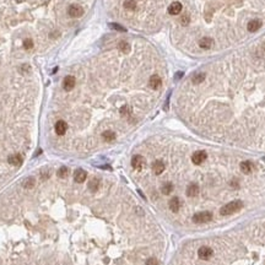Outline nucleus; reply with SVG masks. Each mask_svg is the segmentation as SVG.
Instances as JSON below:
<instances>
[{
	"label": "nucleus",
	"mask_w": 265,
	"mask_h": 265,
	"mask_svg": "<svg viewBox=\"0 0 265 265\" xmlns=\"http://www.w3.org/2000/svg\"><path fill=\"white\" fill-rule=\"evenodd\" d=\"M162 193L164 194V195H168V194H171V192L173 190V185H172V183H164L163 185H162Z\"/></svg>",
	"instance_id": "4be33fe9"
},
{
	"label": "nucleus",
	"mask_w": 265,
	"mask_h": 265,
	"mask_svg": "<svg viewBox=\"0 0 265 265\" xmlns=\"http://www.w3.org/2000/svg\"><path fill=\"white\" fill-rule=\"evenodd\" d=\"M109 27H110L112 30H116V31H119V32H126V28L123 27V26L119 25V24H109Z\"/></svg>",
	"instance_id": "bb28decb"
},
{
	"label": "nucleus",
	"mask_w": 265,
	"mask_h": 265,
	"mask_svg": "<svg viewBox=\"0 0 265 265\" xmlns=\"http://www.w3.org/2000/svg\"><path fill=\"white\" fill-rule=\"evenodd\" d=\"M86 177H87V173L84 171L82 168H79V169H76V171L74 172V179H75V182H78V183L85 182Z\"/></svg>",
	"instance_id": "1a4fd4ad"
},
{
	"label": "nucleus",
	"mask_w": 265,
	"mask_h": 265,
	"mask_svg": "<svg viewBox=\"0 0 265 265\" xmlns=\"http://www.w3.org/2000/svg\"><path fill=\"white\" fill-rule=\"evenodd\" d=\"M34 184H36V179H34L33 177H28V178L24 182V187H25V188H28V189H30V188H33Z\"/></svg>",
	"instance_id": "393cba45"
},
{
	"label": "nucleus",
	"mask_w": 265,
	"mask_h": 265,
	"mask_svg": "<svg viewBox=\"0 0 265 265\" xmlns=\"http://www.w3.org/2000/svg\"><path fill=\"white\" fill-rule=\"evenodd\" d=\"M212 254H214V252H212V249H211L210 247H201V248H199V251H198V255H199V258L203 259V260L210 259V258L212 257Z\"/></svg>",
	"instance_id": "7ed1b4c3"
},
{
	"label": "nucleus",
	"mask_w": 265,
	"mask_h": 265,
	"mask_svg": "<svg viewBox=\"0 0 265 265\" xmlns=\"http://www.w3.org/2000/svg\"><path fill=\"white\" fill-rule=\"evenodd\" d=\"M24 47H25L26 49H32V48H33V41H32L31 38L25 40V42H24Z\"/></svg>",
	"instance_id": "cd10ccee"
},
{
	"label": "nucleus",
	"mask_w": 265,
	"mask_h": 265,
	"mask_svg": "<svg viewBox=\"0 0 265 265\" xmlns=\"http://www.w3.org/2000/svg\"><path fill=\"white\" fill-rule=\"evenodd\" d=\"M152 171L155 174H161L163 171H164V163L162 161H155L154 164H152Z\"/></svg>",
	"instance_id": "4468645a"
},
{
	"label": "nucleus",
	"mask_w": 265,
	"mask_h": 265,
	"mask_svg": "<svg viewBox=\"0 0 265 265\" xmlns=\"http://www.w3.org/2000/svg\"><path fill=\"white\" fill-rule=\"evenodd\" d=\"M212 220V214L210 211H201L193 216V221L195 223H206Z\"/></svg>",
	"instance_id": "f03ea898"
},
{
	"label": "nucleus",
	"mask_w": 265,
	"mask_h": 265,
	"mask_svg": "<svg viewBox=\"0 0 265 265\" xmlns=\"http://www.w3.org/2000/svg\"><path fill=\"white\" fill-rule=\"evenodd\" d=\"M68 129V124L64 120H58L55 123V132L58 135H64Z\"/></svg>",
	"instance_id": "9d476101"
},
{
	"label": "nucleus",
	"mask_w": 265,
	"mask_h": 265,
	"mask_svg": "<svg viewBox=\"0 0 265 265\" xmlns=\"http://www.w3.org/2000/svg\"><path fill=\"white\" fill-rule=\"evenodd\" d=\"M128 112H129V108H128L126 106H124V107H123V108L120 109V113H122V114H123V116H124V114H126V113H128Z\"/></svg>",
	"instance_id": "7c9ffc66"
},
{
	"label": "nucleus",
	"mask_w": 265,
	"mask_h": 265,
	"mask_svg": "<svg viewBox=\"0 0 265 265\" xmlns=\"http://www.w3.org/2000/svg\"><path fill=\"white\" fill-rule=\"evenodd\" d=\"M242 207H243V203L241 200H235V201H231L228 204H226L225 206H222L220 210V214L222 216H230V215H233L237 211H239Z\"/></svg>",
	"instance_id": "f257e3e1"
},
{
	"label": "nucleus",
	"mask_w": 265,
	"mask_h": 265,
	"mask_svg": "<svg viewBox=\"0 0 265 265\" xmlns=\"http://www.w3.org/2000/svg\"><path fill=\"white\" fill-rule=\"evenodd\" d=\"M199 46L203 49H210L214 47V40L210 38V37H203V38L199 41Z\"/></svg>",
	"instance_id": "9b49d317"
},
{
	"label": "nucleus",
	"mask_w": 265,
	"mask_h": 265,
	"mask_svg": "<svg viewBox=\"0 0 265 265\" xmlns=\"http://www.w3.org/2000/svg\"><path fill=\"white\" fill-rule=\"evenodd\" d=\"M182 4L179 3V2H174V3H172L171 5L168 6V14H171V15H178L180 11H182Z\"/></svg>",
	"instance_id": "f8f14e48"
},
{
	"label": "nucleus",
	"mask_w": 265,
	"mask_h": 265,
	"mask_svg": "<svg viewBox=\"0 0 265 265\" xmlns=\"http://www.w3.org/2000/svg\"><path fill=\"white\" fill-rule=\"evenodd\" d=\"M180 22H182L183 25H187V24L189 22V16H188V15H183L182 18H180Z\"/></svg>",
	"instance_id": "c756f323"
},
{
	"label": "nucleus",
	"mask_w": 265,
	"mask_h": 265,
	"mask_svg": "<svg viewBox=\"0 0 265 265\" xmlns=\"http://www.w3.org/2000/svg\"><path fill=\"white\" fill-rule=\"evenodd\" d=\"M8 161L12 166H21L22 164V157L20 155H11V156H9Z\"/></svg>",
	"instance_id": "a211bd4d"
},
{
	"label": "nucleus",
	"mask_w": 265,
	"mask_h": 265,
	"mask_svg": "<svg viewBox=\"0 0 265 265\" xmlns=\"http://www.w3.org/2000/svg\"><path fill=\"white\" fill-rule=\"evenodd\" d=\"M239 167H241V171H242L244 174H249V173L253 171V164H252L249 161H243Z\"/></svg>",
	"instance_id": "dca6fc26"
},
{
	"label": "nucleus",
	"mask_w": 265,
	"mask_h": 265,
	"mask_svg": "<svg viewBox=\"0 0 265 265\" xmlns=\"http://www.w3.org/2000/svg\"><path fill=\"white\" fill-rule=\"evenodd\" d=\"M199 194V187L196 184H190L187 188V195L189 198H194Z\"/></svg>",
	"instance_id": "2eb2a0df"
},
{
	"label": "nucleus",
	"mask_w": 265,
	"mask_h": 265,
	"mask_svg": "<svg viewBox=\"0 0 265 265\" xmlns=\"http://www.w3.org/2000/svg\"><path fill=\"white\" fill-rule=\"evenodd\" d=\"M118 48H119V50L123 52L124 54H128V53L130 52V44H129L128 42H125V41H120V42L118 43Z\"/></svg>",
	"instance_id": "412c9836"
},
{
	"label": "nucleus",
	"mask_w": 265,
	"mask_h": 265,
	"mask_svg": "<svg viewBox=\"0 0 265 265\" xmlns=\"http://www.w3.org/2000/svg\"><path fill=\"white\" fill-rule=\"evenodd\" d=\"M207 158V155L205 151H196V152H194V155L192 156V161L194 164H201Z\"/></svg>",
	"instance_id": "20e7f679"
},
{
	"label": "nucleus",
	"mask_w": 265,
	"mask_h": 265,
	"mask_svg": "<svg viewBox=\"0 0 265 265\" xmlns=\"http://www.w3.org/2000/svg\"><path fill=\"white\" fill-rule=\"evenodd\" d=\"M100 187V179L98 178H92L90 182H88V189L91 192H96Z\"/></svg>",
	"instance_id": "6ab92c4d"
},
{
	"label": "nucleus",
	"mask_w": 265,
	"mask_h": 265,
	"mask_svg": "<svg viewBox=\"0 0 265 265\" xmlns=\"http://www.w3.org/2000/svg\"><path fill=\"white\" fill-rule=\"evenodd\" d=\"M264 49H265V44H264Z\"/></svg>",
	"instance_id": "2f4dec72"
},
{
	"label": "nucleus",
	"mask_w": 265,
	"mask_h": 265,
	"mask_svg": "<svg viewBox=\"0 0 265 265\" xmlns=\"http://www.w3.org/2000/svg\"><path fill=\"white\" fill-rule=\"evenodd\" d=\"M161 85H162V80H161L160 76H157V75H152V76L150 78V80H148V86L152 88V90L160 88Z\"/></svg>",
	"instance_id": "6e6552de"
},
{
	"label": "nucleus",
	"mask_w": 265,
	"mask_h": 265,
	"mask_svg": "<svg viewBox=\"0 0 265 265\" xmlns=\"http://www.w3.org/2000/svg\"><path fill=\"white\" fill-rule=\"evenodd\" d=\"M68 172H69V169H68L66 167H60L59 171L56 172V174H58L59 178H65V177L68 176Z\"/></svg>",
	"instance_id": "a878e982"
},
{
	"label": "nucleus",
	"mask_w": 265,
	"mask_h": 265,
	"mask_svg": "<svg viewBox=\"0 0 265 265\" xmlns=\"http://www.w3.org/2000/svg\"><path fill=\"white\" fill-rule=\"evenodd\" d=\"M205 76L206 75L204 72H199V74H195L193 76V84H200L205 80Z\"/></svg>",
	"instance_id": "5701e85b"
},
{
	"label": "nucleus",
	"mask_w": 265,
	"mask_h": 265,
	"mask_svg": "<svg viewBox=\"0 0 265 265\" xmlns=\"http://www.w3.org/2000/svg\"><path fill=\"white\" fill-rule=\"evenodd\" d=\"M124 8L128 9V10H135L136 9V3L134 0H126L124 2Z\"/></svg>",
	"instance_id": "b1692460"
},
{
	"label": "nucleus",
	"mask_w": 265,
	"mask_h": 265,
	"mask_svg": "<svg viewBox=\"0 0 265 265\" xmlns=\"http://www.w3.org/2000/svg\"><path fill=\"white\" fill-rule=\"evenodd\" d=\"M260 27H261L260 20H252V21H249V24H248V26H247V28H248L249 32H257Z\"/></svg>",
	"instance_id": "f3484780"
},
{
	"label": "nucleus",
	"mask_w": 265,
	"mask_h": 265,
	"mask_svg": "<svg viewBox=\"0 0 265 265\" xmlns=\"http://www.w3.org/2000/svg\"><path fill=\"white\" fill-rule=\"evenodd\" d=\"M131 166L134 167L135 169H142V167L145 166V158L142 157V156H140V155H136V156H134L132 157V160H131Z\"/></svg>",
	"instance_id": "39448f33"
},
{
	"label": "nucleus",
	"mask_w": 265,
	"mask_h": 265,
	"mask_svg": "<svg viewBox=\"0 0 265 265\" xmlns=\"http://www.w3.org/2000/svg\"><path fill=\"white\" fill-rule=\"evenodd\" d=\"M168 206H169V209H171V211H173V212H178L179 207H180V200H179L177 196H174V198H172L171 200H169Z\"/></svg>",
	"instance_id": "ddd939ff"
},
{
	"label": "nucleus",
	"mask_w": 265,
	"mask_h": 265,
	"mask_svg": "<svg viewBox=\"0 0 265 265\" xmlns=\"http://www.w3.org/2000/svg\"><path fill=\"white\" fill-rule=\"evenodd\" d=\"M69 15L71 17H80L84 15V9L80 6V5H71L68 10Z\"/></svg>",
	"instance_id": "423d86ee"
},
{
	"label": "nucleus",
	"mask_w": 265,
	"mask_h": 265,
	"mask_svg": "<svg viewBox=\"0 0 265 265\" xmlns=\"http://www.w3.org/2000/svg\"><path fill=\"white\" fill-rule=\"evenodd\" d=\"M146 265H160V264H158V260L156 258H148L146 260Z\"/></svg>",
	"instance_id": "c85d7f7f"
},
{
	"label": "nucleus",
	"mask_w": 265,
	"mask_h": 265,
	"mask_svg": "<svg viewBox=\"0 0 265 265\" xmlns=\"http://www.w3.org/2000/svg\"><path fill=\"white\" fill-rule=\"evenodd\" d=\"M102 138L106 140V141H113L116 139V132L112 131V130H106L103 134H102Z\"/></svg>",
	"instance_id": "aec40b11"
},
{
	"label": "nucleus",
	"mask_w": 265,
	"mask_h": 265,
	"mask_svg": "<svg viewBox=\"0 0 265 265\" xmlns=\"http://www.w3.org/2000/svg\"><path fill=\"white\" fill-rule=\"evenodd\" d=\"M75 84H76V80H75L74 76H71V75H69V76H66L63 81V87L65 91H71L74 87H75Z\"/></svg>",
	"instance_id": "0eeeda50"
}]
</instances>
